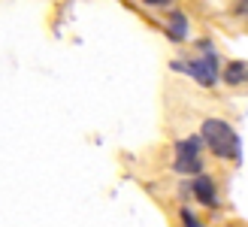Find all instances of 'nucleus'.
Masks as SVG:
<instances>
[{
    "instance_id": "obj_4",
    "label": "nucleus",
    "mask_w": 248,
    "mask_h": 227,
    "mask_svg": "<svg viewBox=\"0 0 248 227\" xmlns=\"http://www.w3.org/2000/svg\"><path fill=\"white\" fill-rule=\"evenodd\" d=\"M206 146L200 140V133H188V136H179L172 140L170 146V163L167 167L176 173V176H197V173H206Z\"/></svg>"
},
{
    "instance_id": "obj_6",
    "label": "nucleus",
    "mask_w": 248,
    "mask_h": 227,
    "mask_svg": "<svg viewBox=\"0 0 248 227\" xmlns=\"http://www.w3.org/2000/svg\"><path fill=\"white\" fill-rule=\"evenodd\" d=\"M221 85L248 88V61H224V67H221Z\"/></svg>"
},
{
    "instance_id": "obj_2",
    "label": "nucleus",
    "mask_w": 248,
    "mask_h": 227,
    "mask_svg": "<svg viewBox=\"0 0 248 227\" xmlns=\"http://www.w3.org/2000/svg\"><path fill=\"white\" fill-rule=\"evenodd\" d=\"M221 67H224V58L221 52H194L188 58H172L170 61V70L172 73H182L188 76L191 82H197L200 88L206 91H212V88L221 85Z\"/></svg>"
},
{
    "instance_id": "obj_10",
    "label": "nucleus",
    "mask_w": 248,
    "mask_h": 227,
    "mask_svg": "<svg viewBox=\"0 0 248 227\" xmlns=\"http://www.w3.org/2000/svg\"><path fill=\"white\" fill-rule=\"evenodd\" d=\"M245 31H248V16H245Z\"/></svg>"
},
{
    "instance_id": "obj_1",
    "label": "nucleus",
    "mask_w": 248,
    "mask_h": 227,
    "mask_svg": "<svg viewBox=\"0 0 248 227\" xmlns=\"http://www.w3.org/2000/svg\"><path fill=\"white\" fill-rule=\"evenodd\" d=\"M200 140L206 146V155L215 158L218 163L224 167H236L239 158H242V140L236 128L227 121V118H218V115H209L200 121Z\"/></svg>"
},
{
    "instance_id": "obj_8",
    "label": "nucleus",
    "mask_w": 248,
    "mask_h": 227,
    "mask_svg": "<svg viewBox=\"0 0 248 227\" xmlns=\"http://www.w3.org/2000/svg\"><path fill=\"white\" fill-rule=\"evenodd\" d=\"M140 3L145 6V9H170V6H176V0H140Z\"/></svg>"
},
{
    "instance_id": "obj_3",
    "label": "nucleus",
    "mask_w": 248,
    "mask_h": 227,
    "mask_svg": "<svg viewBox=\"0 0 248 227\" xmlns=\"http://www.w3.org/2000/svg\"><path fill=\"white\" fill-rule=\"evenodd\" d=\"M176 191H179L182 203H197V206H203L206 212H212V215H218L221 206H224V197H221V182L209 170L206 173H197V176H185Z\"/></svg>"
},
{
    "instance_id": "obj_5",
    "label": "nucleus",
    "mask_w": 248,
    "mask_h": 227,
    "mask_svg": "<svg viewBox=\"0 0 248 227\" xmlns=\"http://www.w3.org/2000/svg\"><path fill=\"white\" fill-rule=\"evenodd\" d=\"M160 31H164V36L172 46H185L191 40V18H188V12L179 9V6L164 9V12H160Z\"/></svg>"
},
{
    "instance_id": "obj_7",
    "label": "nucleus",
    "mask_w": 248,
    "mask_h": 227,
    "mask_svg": "<svg viewBox=\"0 0 248 227\" xmlns=\"http://www.w3.org/2000/svg\"><path fill=\"white\" fill-rule=\"evenodd\" d=\"M176 215H179V227H209V224L191 209V203H182V206L176 209Z\"/></svg>"
},
{
    "instance_id": "obj_9",
    "label": "nucleus",
    "mask_w": 248,
    "mask_h": 227,
    "mask_svg": "<svg viewBox=\"0 0 248 227\" xmlns=\"http://www.w3.org/2000/svg\"><path fill=\"white\" fill-rule=\"evenodd\" d=\"M233 16H239V18H245L248 16V0H233Z\"/></svg>"
}]
</instances>
